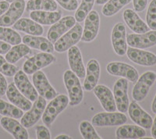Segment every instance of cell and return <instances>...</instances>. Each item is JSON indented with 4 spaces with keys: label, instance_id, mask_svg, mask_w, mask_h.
<instances>
[{
    "label": "cell",
    "instance_id": "4",
    "mask_svg": "<svg viewBox=\"0 0 156 139\" xmlns=\"http://www.w3.org/2000/svg\"><path fill=\"white\" fill-rule=\"evenodd\" d=\"M156 80V73L146 71L138 77L132 91V97L136 102H140L147 97L149 90Z\"/></svg>",
    "mask_w": 156,
    "mask_h": 139
},
{
    "label": "cell",
    "instance_id": "27",
    "mask_svg": "<svg viewBox=\"0 0 156 139\" xmlns=\"http://www.w3.org/2000/svg\"><path fill=\"white\" fill-rule=\"evenodd\" d=\"M30 17L41 25H52L62 18V13L58 11L34 10L30 13Z\"/></svg>",
    "mask_w": 156,
    "mask_h": 139
},
{
    "label": "cell",
    "instance_id": "3",
    "mask_svg": "<svg viewBox=\"0 0 156 139\" xmlns=\"http://www.w3.org/2000/svg\"><path fill=\"white\" fill-rule=\"evenodd\" d=\"M83 34V27L79 23L75 24L66 34L61 36L55 42L54 48L57 52H64L80 41Z\"/></svg>",
    "mask_w": 156,
    "mask_h": 139
},
{
    "label": "cell",
    "instance_id": "21",
    "mask_svg": "<svg viewBox=\"0 0 156 139\" xmlns=\"http://www.w3.org/2000/svg\"><path fill=\"white\" fill-rule=\"evenodd\" d=\"M0 124L4 130L12 134L15 139L29 138V134L26 128L14 118L3 116L0 119Z\"/></svg>",
    "mask_w": 156,
    "mask_h": 139
},
{
    "label": "cell",
    "instance_id": "40",
    "mask_svg": "<svg viewBox=\"0 0 156 139\" xmlns=\"http://www.w3.org/2000/svg\"><path fill=\"white\" fill-rule=\"evenodd\" d=\"M133 8L136 12H142L145 9L147 5V0H132Z\"/></svg>",
    "mask_w": 156,
    "mask_h": 139
},
{
    "label": "cell",
    "instance_id": "6",
    "mask_svg": "<svg viewBox=\"0 0 156 139\" xmlns=\"http://www.w3.org/2000/svg\"><path fill=\"white\" fill-rule=\"evenodd\" d=\"M45 107L46 99L41 96H38L34 101V103L32 105L31 108L20 118V123L25 128L33 127L41 118Z\"/></svg>",
    "mask_w": 156,
    "mask_h": 139
},
{
    "label": "cell",
    "instance_id": "26",
    "mask_svg": "<svg viewBox=\"0 0 156 139\" xmlns=\"http://www.w3.org/2000/svg\"><path fill=\"white\" fill-rule=\"evenodd\" d=\"M13 29L27 34L34 36H41L44 33V29L41 24L37 23L32 19L29 18H20L14 24L12 25Z\"/></svg>",
    "mask_w": 156,
    "mask_h": 139
},
{
    "label": "cell",
    "instance_id": "5",
    "mask_svg": "<svg viewBox=\"0 0 156 139\" xmlns=\"http://www.w3.org/2000/svg\"><path fill=\"white\" fill-rule=\"evenodd\" d=\"M55 60V56L51 53L40 52L25 61L23 65V71L26 74L31 75L42 68L49 66Z\"/></svg>",
    "mask_w": 156,
    "mask_h": 139
},
{
    "label": "cell",
    "instance_id": "48",
    "mask_svg": "<svg viewBox=\"0 0 156 139\" xmlns=\"http://www.w3.org/2000/svg\"><path fill=\"white\" fill-rule=\"evenodd\" d=\"M5 1H7L8 2H12L14 0H5Z\"/></svg>",
    "mask_w": 156,
    "mask_h": 139
},
{
    "label": "cell",
    "instance_id": "2",
    "mask_svg": "<svg viewBox=\"0 0 156 139\" xmlns=\"http://www.w3.org/2000/svg\"><path fill=\"white\" fill-rule=\"evenodd\" d=\"M68 104L69 98L65 94H58L51 99V102L46 105L41 116L43 123L47 126H50L58 115L67 107Z\"/></svg>",
    "mask_w": 156,
    "mask_h": 139
},
{
    "label": "cell",
    "instance_id": "25",
    "mask_svg": "<svg viewBox=\"0 0 156 139\" xmlns=\"http://www.w3.org/2000/svg\"><path fill=\"white\" fill-rule=\"evenodd\" d=\"M22 41L23 44L27 45L30 48L41 50V52L52 53L55 50L52 42H51L48 38L41 37V36L27 34V35L23 36Z\"/></svg>",
    "mask_w": 156,
    "mask_h": 139
},
{
    "label": "cell",
    "instance_id": "23",
    "mask_svg": "<svg viewBox=\"0 0 156 139\" xmlns=\"http://www.w3.org/2000/svg\"><path fill=\"white\" fill-rule=\"evenodd\" d=\"M100 77V64L96 59L88 61L86 68L85 80L83 82V88L87 91L94 89L98 84Z\"/></svg>",
    "mask_w": 156,
    "mask_h": 139
},
{
    "label": "cell",
    "instance_id": "7",
    "mask_svg": "<svg viewBox=\"0 0 156 139\" xmlns=\"http://www.w3.org/2000/svg\"><path fill=\"white\" fill-rule=\"evenodd\" d=\"M127 121V117L123 112H99L94 115L91 123L95 127H110L124 124Z\"/></svg>",
    "mask_w": 156,
    "mask_h": 139
},
{
    "label": "cell",
    "instance_id": "19",
    "mask_svg": "<svg viewBox=\"0 0 156 139\" xmlns=\"http://www.w3.org/2000/svg\"><path fill=\"white\" fill-rule=\"evenodd\" d=\"M93 90L95 96L99 100L101 106L106 112L116 111V105H115L113 93L107 86L97 84Z\"/></svg>",
    "mask_w": 156,
    "mask_h": 139
},
{
    "label": "cell",
    "instance_id": "20",
    "mask_svg": "<svg viewBox=\"0 0 156 139\" xmlns=\"http://www.w3.org/2000/svg\"><path fill=\"white\" fill-rule=\"evenodd\" d=\"M68 51V62L71 70L79 78H84L86 74L85 66L83 65V58L80 48L76 45L71 47Z\"/></svg>",
    "mask_w": 156,
    "mask_h": 139
},
{
    "label": "cell",
    "instance_id": "31",
    "mask_svg": "<svg viewBox=\"0 0 156 139\" xmlns=\"http://www.w3.org/2000/svg\"><path fill=\"white\" fill-rule=\"evenodd\" d=\"M131 2L132 0H108L104 4L101 12L105 16H112Z\"/></svg>",
    "mask_w": 156,
    "mask_h": 139
},
{
    "label": "cell",
    "instance_id": "12",
    "mask_svg": "<svg viewBox=\"0 0 156 139\" xmlns=\"http://www.w3.org/2000/svg\"><path fill=\"white\" fill-rule=\"evenodd\" d=\"M100 27V16L98 12L91 10L85 18L84 28L80 41L83 42H90L95 39L98 34Z\"/></svg>",
    "mask_w": 156,
    "mask_h": 139
},
{
    "label": "cell",
    "instance_id": "37",
    "mask_svg": "<svg viewBox=\"0 0 156 139\" xmlns=\"http://www.w3.org/2000/svg\"><path fill=\"white\" fill-rule=\"evenodd\" d=\"M17 71V66L9 62L3 56L0 55V73L7 77H12Z\"/></svg>",
    "mask_w": 156,
    "mask_h": 139
},
{
    "label": "cell",
    "instance_id": "47",
    "mask_svg": "<svg viewBox=\"0 0 156 139\" xmlns=\"http://www.w3.org/2000/svg\"><path fill=\"white\" fill-rule=\"evenodd\" d=\"M108 0H95V2L98 5H104L105 2H108Z\"/></svg>",
    "mask_w": 156,
    "mask_h": 139
},
{
    "label": "cell",
    "instance_id": "44",
    "mask_svg": "<svg viewBox=\"0 0 156 139\" xmlns=\"http://www.w3.org/2000/svg\"><path fill=\"white\" fill-rule=\"evenodd\" d=\"M151 135L153 138H156V116L154 119L152 125H151Z\"/></svg>",
    "mask_w": 156,
    "mask_h": 139
},
{
    "label": "cell",
    "instance_id": "24",
    "mask_svg": "<svg viewBox=\"0 0 156 139\" xmlns=\"http://www.w3.org/2000/svg\"><path fill=\"white\" fill-rule=\"evenodd\" d=\"M123 19L129 28L136 34H142L149 30L147 23L140 19L136 11L131 9H126L123 12Z\"/></svg>",
    "mask_w": 156,
    "mask_h": 139
},
{
    "label": "cell",
    "instance_id": "17",
    "mask_svg": "<svg viewBox=\"0 0 156 139\" xmlns=\"http://www.w3.org/2000/svg\"><path fill=\"white\" fill-rule=\"evenodd\" d=\"M127 111L132 121L134 122L136 125L144 129L151 128L153 123L152 117L142 109L136 101H133L129 104Z\"/></svg>",
    "mask_w": 156,
    "mask_h": 139
},
{
    "label": "cell",
    "instance_id": "13",
    "mask_svg": "<svg viewBox=\"0 0 156 139\" xmlns=\"http://www.w3.org/2000/svg\"><path fill=\"white\" fill-rule=\"evenodd\" d=\"M32 80L34 87L38 94H40V96L47 100H51L57 95V92L50 84L46 75L41 70L33 73Z\"/></svg>",
    "mask_w": 156,
    "mask_h": 139
},
{
    "label": "cell",
    "instance_id": "15",
    "mask_svg": "<svg viewBox=\"0 0 156 139\" xmlns=\"http://www.w3.org/2000/svg\"><path fill=\"white\" fill-rule=\"evenodd\" d=\"M126 27L122 23H117L114 25L112 31V44L114 52L119 56L126 53L127 42H126Z\"/></svg>",
    "mask_w": 156,
    "mask_h": 139
},
{
    "label": "cell",
    "instance_id": "39",
    "mask_svg": "<svg viewBox=\"0 0 156 139\" xmlns=\"http://www.w3.org/2000/svg\"><path fill=\"white\" fill-rule=\"evenodd\" d=\"M36 134H37V139L51 138L49 130L45 126H43V125H38V126L36 127Z\"/></svg>",
    "mask_w": 156,
    "mask_h": 139
},
{
    "label": "cell",
    "instance_id": "36",
    "mask_svg": "<svg viewBox=\"0 0 156 139\" xmlns=\"http://www.w3.org/2000/svg\"><path fill=\"white\" fill-rule=\"evenodd\" d=\"M146 22L150 29L156 30V0H151L147 8Z\"/></svg>",
    "mask_w": 156,
    "mask_h": 139
},
{
    "label": "cell",
    "instance_id": "18",
    "mask_svg": "<svg viewBox=\"0 0 156 139\" xmlns=\"http://www.w3.org/2000/svg\"><path fill=\"white\" fill-rule=\"evenodd\" d=\"M126 55L129 60L140 66H153L156 65V55L153 52L129 47L126 50Z\"/></svg>",
    "mask_w": 156,
    "mask_h": 139
},
{
    "label": "cell",
    "instance_id": "35",
    "mask_svg": "<svg viewBox=\"0 0 156 139\" xmlns=\"http://www.w3.org/2000/svg\"><path fill=\"white\" fill-rule=\"evenodd\" d=\"M80 134L82 137L84 139H101L98 133L96 132L94 126L92 123H90L87 120H83L80 122V126H79Z\"/></svg>",
    "mask_w": 156,
    "mask_h": 139
},
{
    "label": "cell",
    "instance_id": "43",
    "mask_svg": "<svg viewBox=\"0 0 156 139\" xmlns=\"http://www.w3.org/2000/svg\"><path fill=\"white\" fill-rule=\"evenodd\" d=\"M9 7V2L7 1H0V16L4 14Z\"/></svg>",
    "mask_w": 156,
    "mask_h": 139
},
{
    "label": "cell",
    "instance_id": "29",
    "mask_svg": "<svg viewBox=\"0 0 156 139\" xmlns=\"http://www.w3.org/2000/svg\"><path fill=\"white\" fill-rule=\"evenodd\" d=\"M30 52V47L25 44H18L9 50V52L5 54V59L10 63H16L17 61L23 57L28 55Z\"/></svg>",
    "mask_w": 156,
    "mask_h": 139
},
{
    "label": "cell",
    "instance_id": "38",
    "mask_svg": "<svg viewBox=\"0 0 156 139\" xmlns=\"http://www.w3.org/2000/svg\"><path fill=\"white\" fill-rule=\"evenodd\" d=\"M62 8L68 11H74L77 9V0H55Z\"/></svg>",
    "mask_w": 156,
    "mask_h": 139
},
{
    "label": "cell",
    "instance_id": "42",
    "mask_svg": "<svg viewBox=\"0 0 156 139\" xmlns=\"http://www.w3.org/2000/svg\"><path fill=\"white\" fill-rule=\"evenodd\" d=\"M10 48L11 46L9 44L5 42V41H0V55L6 54Z\"/></svg>",
    "mask_w": 156,
    "mask_h": 139
},
{
    "label": "cell",
    "instance_id": "14",
    "mask_svg": "<svg viewBox=\"0 0 156 139\" xmlns=\"http://www.w3.org/2000/svg\"><path fill=\"white\" fill-rule=\"evenodd\" d=\"M14 84L20 92L31 102L38 98V93L23 70H18L14 75Z\"/></svg>",
    "mask_w": 156,
    "mask_h": 139
},
{
    "label": "cell",
    "instance_id": "30",
    "mask_svg": "<svg viewBox=\"0 0 156 139\" xmlns=\"http://www.w3.org/2000/svg\"><path fill=\"white\" fill-rule=\"evenodd\" d=\"M58 5L54 0H28L26 5L27 11H56Z\"/></svg>",
    "mask_w": 156,
    "mask_h": 139
},
{
    "label": "cell",
    "instance_id": "8",
    "mask_svg": "<svg viewBox=\"0 0 156 139\" xmlns=\"http://www.w3.org/2000/svg\"><path fill=\"white\" fill-rule=\"evenodd\" d=\"M106 70L112 76L123 77L132 83H135L139 77L138 71L133 66L125 62H109L106 66Z\"/></svg>",
    "mask_w": 156,
    "mask_h": 139
},
{
    "label": "cell",
    "instance_id": "45",
    "mask_svg": "<svg viewBox=\"0 0 156 139\" xmlns=\"http://www.w3.org/2000/svg\"><path fill=\"white\" fill-rule=\"evenodd\" d=\"M151 110H152V112L156 114V94L155 96H154V99H153L152 104H151Z\"/></svg>",
    "mask_w": 156,
    "mask_h": 139
},
{
    "label": "cell",
    "instance_id": "1",
    "mask_svg": "<svg viewBox=\"0 0 156 139\" xmlns=\"http://www.w3.org/2000/svg\"><path fill=\"white\" fill-rule=\"evenodd\" d=\"M63 80L69 95V105L70 106L79 105L83 98V89L79 77L70 70L65 71Z\"/></svg>",
    "mask_w": 156,
    "mask_h": 139
},
{
    "label": "cell",
    "instance_id": "11",
    "mask_svg": "<svg viewBox=\"0 0 156 139\" xmlns=\"http://www.w3.org/2000/svg\"><path fill=\"white\" fill-rule=\"evenodd\" d=\"M129 47L144 49L156 45V30H148L142 34H129L126 36Z\"/></svg>",
    "mask_w": 156,
    "mask_h": 139
},
{
    "label": "cell",
    "instance_id": "32",
    "mask_svg": "<svg viewBox=\"0 0 156 139\" xmlns=\"http://www.w3.org/2000/svg\"><path fill=\"white\" fill-rule=\"evenodd\" d=\"M0 114L14 119H20L23 115V111L13 104H10L0 98Z\"/></svg>",
    "mask_w": 156,
    "mask_h": 139
},
{
    "label": "cell",
    "instance_id": "34",
    "mask_svg": "<svg viewBox=\"0 0 156 139\" xmlns=\"http://www.w3.org/2000/svg\"><path fill=\"white\" fill-rule=\"evenodd\" d=\"M95 0H82L80 6L77 7L75 12V20L78 23H81L85 20L86 16L92 10Z\"/></svg>",
    "mask_w": 156,
    "mask_h": 139
},
{
    "label": "cell",
    "instance_id": "46",
    "mask_svg": "<svg viewBox=\"0 0 156 139\" xmlns=\"http://www.w3.org/2000/svg\"><path fill=\"white\" fill-rule=\"evenodd\" d=\"M55 139H69L71 138L69 136L66 135V134H60V135H58L55 137Z\"/></svg>",
    "mask_w": 156,
    "mask_h": 139
},
{
    "label": "cell",
    "instance_id": "28",
    "mask_svg": "<svg viewBox=\"0 0 156 139\" xmlns=\"http://www.w3.org/2000/svg\"><path fill=\"white\" fill-rule=\"evenodd\" d=\"M115 135L119 139L142 138L146 135V131L143 127L137 125H123L116 130Z\"/></svg>",
    "mask_w": 156,
    "mask_h": 139
},
{
    "label": "cell",
    "instance_id": "16",
    "mask_svg": "<svg viewBox=\"0 0 156 139\" xmlns=\"http://www.w3.org/2000/svg\"><path fill=\"white\" fill-rule=\"evenodd\" d=\"M76 24L75 17L72 16H66L61 18L56 23L52 24L48 31V39L51 42L54 43L62 35H63L68 30Z\"/></svg>",
    "mask_w": 156,
    "mask_h": 139
},
{
    "label": "cell",
    "instance_id": "22",
    "mask_svg": "<svg viewBox=\"0 0 156 139\" xmlns=\"http://www.w3.org/2000/svg\"><path fill=\"white\" fill-rule=\"evenodd\" d=\"M5 94H6V97L11 103L17 106L20 109H21L23 111H25V112L28 111L33 105L31 101L26 98L18 90L14 83H10L8 85Z\"/></svg>",
    "mask_w": 156,
    "mask_h": 139
},
{
    "label": "cell",
    "instance_id": "33",
    "mask_svg": "<svg viewBox=\"0 0 156 139\" xmlns=\"http://www.w3.org/2000/svg\"><path fill=\"white\" fill-rule=\"evenodd\" d=\"M0 41H5L9 45H16L21 43L22 37L14 29L0 26Z\"/></svg>",
    "mask_w": 156,
    "mask_h": 139
},
{
    "label": "cell",
    "instance_id": "9",
    "mask_svg": "<svg viewBox=\"0 0 156 139\" xmlns=\"http://www.w3.org/2000/svg\"><path fill=\"white\" fill-rule=\"evenodd\" d=\"M113 95L117 110L123 113L127 112L129 107L128 80L121 77L115 81L113 87Z\"/></svg>",
    "mask_w": 156,
    "mask_h": 139
},
{
    "label": "cell",
    "instance_id": "10",
    "mask_svg": "<svg viewBox=\"0 0 156 139\" xmlns=\"http://www.w3.org/2000/svg\"><path fill=\"white\" fill-rule=\"evenodd\" d=\"M26 7L24 0H14L4 14L0 16L1 27H11L23 15Z\"/></svg>",
    "mask_w": 156,
    "mask_h": 139
},
{
    "label": "cell",
    "instance_id": "41",
    "mask_svg": "<svg viewBox=\"0 0 156 139\" xmlns=\"http://www.w3.org/2000/svg\"><path fill=\"white\" fill-rule=\"evenodd\" d=\"M7 87V81L5 80L4 75L0 73V96H3L4 94H5Z\"/></svg>",
    "mask_w": 156,
    "mask_h": 139
}]
</instances>
